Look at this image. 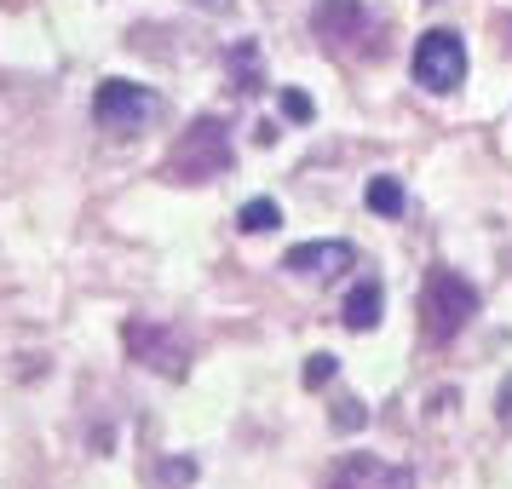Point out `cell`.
<instances>
[{
  "instance_id": "obj_1",
  "label": "cell",
  "mask_w": 512,
  "mask_h": 489,
  "mask_svg": "<svg viewBox=\"0 0 512 489\" xmlns=\"http://www.w3.org/2000/svg\"><path fill=\"white\" fill-rule=\"evenodd\" d=\"M236 150H231V133H225V121H190L185 133H179V144L167 150V179H179V185H208V179H219V173H231Z\"/></svg>"
},
{
  "instance_id": "obj_2",
  "label": "cell",
  "mask_w": 512,
  "mask_h": 489,
  "mask_svg": "<svg viewBox=\"0 0 512 489\" xmlns=\"http://www.w3.org/2000/svg\"><path fill=\"white\" fill-rule=\"evenodd\" d=\"M472 317H478V288L461 271H426V288H420V334L432 346H449Z\"/></svg>"
},
{
  "instance_id": "obj_3",
  "label": "cell",
  "mask_w": 512,
  "mask_h": 489,
  "mask_svg": "<svg viewBox=\"0 0 512 489\" xmlns=\"http://www.w3.org/2000/svg\"><path fill=\"white\" fill-rule=\"evenodd\" d=\"M415 81L426 87V93H455L466 81V41L455 35V29H426L415 41Z\"/></svg>"
},
{
  "instance_id": "obj_4",
  "label": "cell",
  "mask_w": 512,
  "mask_h": 489,
  "mask_svg": "<svg viewBox=\"0 0 512 489\" xmlns=\"http://www.w3.org/2000/svg\"><path fill=\"white\" fill-rule=\"evenodd\" d=\"M162 116V98L139 87V81H104L93 98V121L104 133H139L144 121Z\"/></svg>"
},
{
  "instance_id": "obj_5",
  "label": "cell",
  "mask_w": 512,
  "mask_h": 489,
  "mask_svg": "<svg viewBox=\"0 0 512 489\" xmlns=\"http://www.w3.org/2000/svg\"><path fill=\"white\" fill-rule=\"evenodd\" d=\"M121 346H127L133 363L167 374V380H179V374L190 369V346L167 323H127V328H121Z\"/></svg>"
},
{
  "instance_id": "obj_6",
  "label": "cell",
  "mask_w": 512,
  "mask_h": 489,
  "mask_svg": "<svg viewBox=\"0 0 512 489\" xmlns=\"http://www.w3.org/2000/svg\"><path fill=\"white\" fill-rule=\"evenodd\" d=\"M363 29H369V6H363V0H317V6H311V35L328 41V47L363 41Z\"/></svg>"
},
{
  "instance_id": "obj_7",
  "label": "cell",
  "mask_w": 512,
  "mask_h": 489,
  "mask_svg": "<svg viewBox=\"0 0 512 489\" xmlns=\"http://www.w3.org/2000/svg\"><path fill=\"white\" fill-rule=\"evenodd\" d=\"M357 265V248L340 242V236H328V242H300V248H288L282 254V271H294V277H340Z\"/></svg>"
},
{
  "instance_id": "obj_8",
  "label": "cell",
  "mask_w": 512,
  "mask_h": 489,
  "mask_svg": "<svg viewBox=\"0 0 512 489\" xmlns=\"http://www.w3.org/2000/svg\"><path fill=\"white\" fill-rule=\"evenodd\" d=\"M403 472H386L374 455H346V461L328 472V489H403Z\"/></svg>"
},
{
  "instance_id": "obj_9",
  "label": "cell",
  "mask_w": 512,
  "mask_h": 489,
  "mask_svg": "<svg viewBox=\"0 0 512 489\" xmlns=\"http://www.w3.org/2000/svg\"><path fill=\"white\" fill-rule=\"evenodd\" d=\"M380 311H386V288H380V277H363L340 305V323L351 334H369V328H380Z\"/></svg>"
},
{
  "instance_id": "obj_10",
  "label": "cell",
  "mask_w": 512,
  "mask_h": 489,
  "mask_svg": "<svg viewBox=\"0 0 512 489\" xmlns=\"http://www.w3.org/2000/svg\"><path fill=\"white\" fill-rule=\"evenodd\" d=\"M236 225H242L248 236H265V231H277V225H282V208L271 202V196H254V202H242Z\"/></svg>"
},
{
  "instance_id": "obj_11",
  "label": "cell",
  "mask_w": 512,
  "mask_h": 489,
  "mask_svg": "<svg viewBox=\"0 0 512 489\" xmlns=\"http://www.w3.org/2000/svg\"><path fill=\"white\" fill-rule=\"evenodd\" d=\"M363 202H369V208L380 213V219H397V213H403V185L380 173V179H369V190H363Z\"/></svg>"
},
{
  "instance_id": "obj_12",
  "label": "cell",
  "mask_w": 512,
  "mask_h": 489,
  "mask_svg": "<svg viewBox=\"0 0 512 489\" xmlns=\"http://www.w3.org/2000/svg\"><path fill=\"white\" fill-rule=\"evenodd\" d=\"M334 374H340V357H328V351H317V357H305V386H311V392H317V386H328V380H334Z\"/></svg>"
},
{
  "instance_id": "obj_13",
  "label": "cell",
  "mask_w": 512,
  "mask_h": 489,
  "mask_svg": "<svg viewBox=\"0 0 512 489\" xmlns=\"http://www.w3.org/2000/svg\"><path fill=\"white\" fill-rule=\"evenodd\" d=\"M231 64H236V75H242V93H259V70H254V47H248V41L231 52Z\"/></svg>"
},
{
  "instance_id": "obj_14",
  "label": "cell",
  "mask_w": 512,
  "mask_h": 489,
  "mask_svg": "<svg viewBox=\"0 0 512 489\" xmlns=\"http://www.w3.org/2000/svg\"><path fill=\"white\" fill-rule=\"evenodd\" d=\"M363 403H357V397H340V403H334V426H340V432H357V426H363Z\"/></svg>"
},
{
  "instance_id": "obj_15",
  "label": "cell",
  "mask_w": 512,
  "mask_h": 489,
  "mask_svg": "<svg viewBox=\"0 0 512 489\" xmlns=\"http://www.w3.org/2000/svg\"><path fill=\"white\" fill-rule=\"evenodd\" d=\"M282 116L288 121H311L317 110H311V98H305L300 87H282Z\"/></svg>"
},
{
  "instance_id": "obj_16",
  "label": "cell",
  "mask_w": 512,
  "mask_h": 489,
  "mask_svg": "<svg viewBox=\"0 0 512 489\" xmlns=\"http://www.w3.org/2000/svg\"><path fill=\"white\" fill-rule=\"evenodd\" d=\"M196 478V461H162V484H190Z\"/></svg>"
},
{
  "instance_id": "obj_17",
  "label": "cell",
  "mask_w": 512,
  "mask_h": 489,
  "mask_svg": "<svg viewBox=\"0 0 512 489\" xmlns=\"http://www.w3.org/2000/svg\"><path fill=\"white\" fill-rule=\"evenodd\" d=\"M495 403H501V415H512V380L501 386V397H495Z\"/></svg>"
},
{
  "instance_id": "obj_18",
  "label": "cell",
  "mask_w": 512,
  "mask_h": 489,
  "mask_svg": "<svg viewBox=\"0 0 512 489\" xmlns=\"http://www.w3.org/2000/svg\"><path fill=\"white\" fill-rule=\"evenodd\" d=\"M190 6H202V12H225L231 0H190Z\"/></svg>"
}]
</instances>
